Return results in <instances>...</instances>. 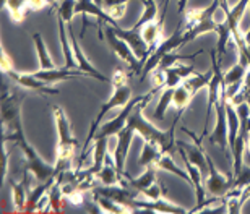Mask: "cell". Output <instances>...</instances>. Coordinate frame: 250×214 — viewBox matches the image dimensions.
Segmentation results:
<instances>
[{
	"instance_id": "cell-37",
	"label": "cell",
	"mask_w": 250,
	"mask_h": 214,
	"mask_svg": "<svg viewBox=\"0 0 250 214\" xmlns=\"http://www.w3.org/2000/svg\"><path fill=\"white\" fill-rule=\"evenodd\" d=\"M246 73H247V68L244 67L242 63H236L234 67H231L226 73H224V84H226V88L232 86V84H236V83L244 81Z\"/></svg>"
},
{
	"instance_id": "cell-9",
	"label": "cell",
	"mask_w": 250,
	"mask_h": 214,
	"mask_svg": "<svg viewBox=\"0 0 250 214\" xmlns=\"http://www.w3.org/2000/svg\"><path fill=\"white\" fill-rule=\"evenodd\" d=\"M211 56V63H213V72H211V79L208 83V107H207V118H205V127L207 123L209 122V116L211 112L214 111V106H216L219 96H221L223 89L226 88L224 84V73L221 70V60L218 58V54H216V49H213L209 52Z\"/></svg>"
},
{
	"instance_id": "cell-49",
	"label": "cell",
	"mask_w": 250,
	"mask_h": 214,
	"mask_svg": "<svg viewBox=\"0 0 250 214\" xmlns=\"http://www.w3.org/2000/svg\"><path fill=\"white\" fill-rule=\"evenodd\" d=\"M244 39H246V44H247V49L250 47V28H249V31L244 34Z\"/></svg>"
},
{
	"instance_id": "cell-50",
	"label": "cell",
	"mask_w": 250,
	"mask_h": 214,
	"mask_svg": "<svg viewBox=\"0 0 250 214\" xmlns=\"http://www.w3.org/2000/svg\"><path fill=\"white\" fill-rule=\"evenodd\" d=\"M247 151L250 154V136H249V140H247Z\"/></svg>"
},
{
	"instance_id": "cell-10",
	"label": "cell",
	"mask_w": 250,
	"mask_h": 214,
	"mask_svg": "<svg viewBox=\"0 0 250 214\" xmlns=\"http://www.w3.org/2000/svg\"><path fill=\"white\" fill-rule=\"evenodd\" d=\"M21 97L17 94L7 91V86L3 84L2 91V123L3 133L13 132L15 128L21 125Z\"/></svg>"
},
{
	"instance_id": "cell-41",
	"label": "cell",
	"mask_w": 250,
	"mask_h": 214,
	"mask_svg": "<svg viewBox=\"0 0 250 214\" xmlns=\"http://www.w3.org/2000/svg\"><path fill=\"white\" fill-rule=\"evenodd\" d=\"M142 193L148 200H159V198H163V188L159 187L156 182H154L153 185H149L148 188H145Z\"/></svg>"
},
{
	"instance_id": "cell-39",
	"label": "cell",
	"mask_w": 250,
	"mask_h": 214,
	"mask_svg": "<svg viewBox=\"0 0 250 214\" xmlns=\"http://www.w3.org/2000/svg\"><path fill=\"white\" fill-rule=\"evenodd\" d=\"M94 196V201L98 203L99 208H101V211H107V213H130L127 208H124L122 205H119V203L109 200V198L99 195V193H93Z\"/></svg>"
},
{
	"instance_id": "cell-42",
	"label": "cell",
	"mask_w": 250,
	"mask_h": 214,
	"mask_svg": "<svg viewBox=\"0 0 250 214\" xmlns=\"http://www.w3.org/2000/svg\"><path fill=\"white\" fill-rule=\"evenodd\" d=\"M2 178L5 180V177H7V169H8V153H7V141L3 140L2 143Z\"/></svg>"
},
{
	"instance_id": "cell-22",
	"label": "cell",
	"mask_w": 250,
	"mask_h": 214,
	"mask_svg": "<svg viewBox=\"0 0 250 214\" xmlns=\"http://www.w3.org/2000/svg\"><path fill=\"white\" fill-rule=\"evenodd\" d=\"M56 178H57V177L49 178V180H46V182H39V185H38L36 188L29 190V193H28V200H26V208H24V213L29 214V213L38 211L39 203H41L42 198L47 195L49 188H51V187L54 185Z\"/></svg>"
},
{
	"instance_id": "cell-31",
	"label": "cell",
	"mask_w": 250,
	"mask_h": 214,
	"mask_svg": "<svg viewBox=\"0 0 250 214\" xmlns=\"http://www.w3.org/2000/svg\"><path fill=\"white\" fill-rule=\"evenodd\" d=\"M161 154L163 153L158 144H154L151 141H145L142 154H140V157H138V166H142V167L153 166V164L158 162V159L161 157Z\"/></svg>"
},
{
	"instance_id": "cell-8",
	"label": "cell",
	"mask_w": 250,
	"mask_h": 214,
	"mask_svg": "<svg viewBox=\"0 0 250 214\" xmlns=\"http://www.w3.org/2000/svg\"><path fill=\"white\" fill-rule=\"evenodd\" d=\"M106 41H107L109 46H111L112 51L119 56V58H122V60L127 63L135 73L142 75L143 62L137 57V54L133 52V49L130 47V44L127 41H124L122 38L117 36L116 31H114V26L106 28Z\"/></svg>"
},
{
	"instance_id": "cell-52",
	"label": "cell",
	"mask_w": 250,
	"mask_h": 214,
	"mask_svg": "<svg viewBox=\"0 0 250 214\" xmlns=\"http://www.w3.org/2000/svg\"><path fill=\"white\" fill-rule=\"evenodd\" d=\"M94 2H96L98 5H101V7H103V0H94Z\"/></svg>"
},
{
	"instance_id": "cell-19",
	"label": "cell",
	"mask_w": 250,
	"mask_h": 214,
	"mask_svg": "<svg viewBox=\"0 0 250 214\" xmlns=\"http://www.w3.org/2000/svg\"><path fill=\"white\" fill-rule=\"evenodd\" d=\"M135 210L138 211H156V213H171V214H186L187 210H184L182 206L174 205V203L159 198V200H135Z\"/></svg>"
},
{
	"instance_id": "cell-18",
	"label": "cell",
	"mask_w": 250,
	"mask_h": 214,
	"mask_svg": "<svg viewBox=\"0 0 250 214\" xmlns=\"http://www.w3.org/2000/svg\"><path fill=\"white\" fill-rule=\"evenodd\" d=\"M34 77L42 79L49 84L57 83V81H65V79H72V78H78V77H89L88 73H84L78 68H51V70H39L34 72Z\"/></svg>"
},
{
	"instance_id": "cell-32",
	"label": "cell",
	"mask_w": 250,
	"mask_h": 214,
	"mask_svg": "<svg viewBox=\"0 0 250 214\" xmlns=\"http://www.w3.org/2000/svg\"><path fill=\"white\" fill-rule=\"evenodd\" d=\"M193 99L192 93L184 86V84H179V86L174 88V94H172V104L177 109V116L181 117L182 112L186 111L187 106L190 104V101Z\"/></svg>"
},
{
	"instance_id": "cell-2",
	"label": "cell",
	"mask_w": 250,
	"mask_h": 214,
	"mask_svg": "<svg viewBox=\"0 0 250 214\" xmlns=\"http://www.w3.org/2000/svg\"><path fill=\"white\" fill-rule=\"evenodd\" d=\"M54 118H56L57 125V135H59V143H57V157H56V174L59 175L61 172L72 171V162L77 153L78 140L73 136L72 127L67 116H65L63 109L61 106H54Z\"/></svg>"
},
{
	"instance_id": "cell-6",
	"label": "cell",
	"mask_w": 250,
	"mask_h": 214,
	"mask_svg": "<svg viewBox=\"0 0 250 214\" xmlns=\"http://www.w3.org/2000/svg\"><path fill=\"white\" fill-rule=\"evenodd\" d=\"M158 89L154 86L151 91L146 93V94H143V96H138V97H132L130 101L125 104V106L122 107V111L117 114L116 117L111 118L109 122L106 123H101V127H99V130L96 132V135H94V138H103V136H117V133L122 130V128L127 125V122H128V118L130 116H132V112H133V109L137 107V104H140L142 101H145L146 97H153L154 96V93H158Z\"/></svg>"
},
{
	"instance_id": "cell-33",
	"label": "cell",
	"mask_w": 250,
	"mask_h": 214,
	"mask_svg": "<svg viewBox=\"0 0 250 214\" xmlns=\"http://www.w3.org/2000/svg\"><path fill=\"white\" fill-rule=\"evenodd\" d=\"M209 79H211V77H208V75H203V73H197L195 72L193 75H190L188 78H186L182 81V84L186 86L190 93H192V96H195L200 89L202 88H207Z\"/></svg>"
},
{
	"instance_id": "cell-44",
	"label": "cell",
	"mask_w": 250,
	"mask_h": 214,
	"mask_svg": "<svg viewBox=\"0 0 250 214\" xmlns=\"http://www.w3.org/2000/svg\"><path fill=\"white\" fill-rule=\"evenodd\" d=\"M250 198V183L247 187H244V190L241 192V195H239V203H241V206H244V203Z\"/></svg>"
},
{
	"instance_id": "cell-40",
	"label": "cell",
	"mask_w": 250,
	"mask_h": 214,
	"mask_svg": "<svg viewBox=\"0 0 250 214\" xmlns=\"http://www.w3.org/2000/svg\"><path fill=\"white\" fill-rule=\"evenodd\" d=\"M75 7H77V0H61L57 7V17L65 19V23H70L75 15Z\"/></svg>"
},
{
	"instance_id": "cell-30",
	"label": "cell",
	"mask_w": 250,
	"mask_h": 214,
	"mask_svg": "<svg viewBox=\"0 0 250 214\" xmlns=\"http://www.w3.org/2000/svg\"><path fill=\"white\" fill-rule=\"evenodd\" d=\"M138 2L143 3V13H142V17H140L138 21L135 23L132 28L140 29V31H142V28L145 26V24H148L151 21H156L159 10H158V5H156L154 0H138Z\"/></svg>"
},
{
	"instance_id": "cell-26",
	"label": "cell",
	"mask_w": 250,
	"mask_h": 214,
	"mask_svg": "<svg viewBox=\"0 0 250 214\" xmlns=\"http://www.w3.org/2000/svg\"><path fill=\"white\" fill-rule=\"evenodd\" d=\"M142 36L146 42V46L149 49V54H151L154 49L158 47L159 41H161V36H163V23H159L158 19L156 21H151L148 24H145L142 28Z\"/></svg>"
},
{
	"instance_id": "cell-20",
	"label": "cell",
	"mask_w": 250,
	"mask_h": 214,
	"mask_svg": "<svg viewBox=\"0 0 250 214\" xmlns=\"http://www.w3.org/2000/svg\"><path fill=\"white\" fill-rule=\"evenodd\" d=\"M195 73V68L192 65H186V63H176V65L169 67L164 70V88H176L188 78L190 75Z\"/></svg>"
},
{
	"instance_id": "cell-25",
	"label": "cell",
	"mask_w": 250,
	"mask_h": 214,
	"mask_svg": "<svg viewBox=\"0 0 250 214\" xmlns=\"http://www.w3.org/2000/svg\"><path fill=\"white\" fill-rule=\"evenodd\" d=\"M124 175H125V180H127V185L132 188V190L143 192L145 188H148L149 185H153V183L156 182V169H154V164L153 166H148L146 171L137 178H132L130 175H127V174H124Z\"/></svg>"
},
{
	"instance_id": "cell-24",
	"label": "cell",
	"mask_w": 250,
	"mask_h": 214,
	"mask_svg": "<svg viewBox=\"0 0 250 214\" xmlns=\"http://www.w3.org/2000/svg\"><path fill=\"white\" fill-rule=\"evenodd\" d=\"M28 172L24 174L21 182H10L12 185V192H13V205H15V211L18 213H24V208H26V200H28Z\"/></svg>"
},
{
	"instance_id": "cell-12",
	"label": "cell",
	"mask_w": 250,
	"mask_h": 214,
	"mask_svg": "<svg viewBox=\"0 0 250 214\" xmlns=\"http://www.w3.org/2000/svg\"><path fill=\"white\" fill-rule=\"evenodd\" d=\"M93 193H99V195L119 203V205H122L124 208H127L130 213H137V210H135L137 190L130 192L128 187H124V185H103V187H94Z\"/></svg>"
},
{
	"instance_id": "cell-45",
	"label": "cell",
	"mask_w": 250,
	"mask_h": 214,
	"mask_svg": "<svg viewBox=\"0 0 250 214\" xmlns=\"http://www.w3.org/2000/svg\"><path fill=\"white\" fill-rule=\"evenodd\" d=\"M28 5H29V8H33V10H39V8L46 7V5H49V3H47V0H29Z\"/></svg>"
},
{
	"instance_id": "cell-29",
	"label": "cell",
	"mask_w": 250,
	"mask_h": 214,
	"mask_svg": "<svg viewBox=\"0 0 250 214\" xmlns=\"http://www.w3.org/2000/svg\"><path fill=\"white\" fill-rule=\"evenodd\" d=\"M156 166H158L159 169H163V171H167V172L174 174V175H177V177L184 178V180H186V182L188 183V185H190V175H188L187 169H186V171H182V169L179 167L176 162H174V159H172V156H171V153H163V154H161V157L158 159Z\"/></svg>"
},
{
	"instance_id": "cell-1",
	"label": "cell",
	"mask_w": 250,
	"mask_h": 214,
	"mask_svg": "<svg viewBox=\"0 0 250 214\" xmlns=\"http://www.w3.org/2000/svg\"><path fill=\"white\" fill-rule=\"evenodd\" d=\"M3 140L5 141H13L20 149H21V153L24 156V164H26V171L31 172L34 175V178H38V182H46V180H49V178L57 177L56 164H49L39 156L33 144L26 140L21 125L15 128L13 132L3 133Z\"/></svg>"
},
{
	"instance_id": "cell-5",
	"label": "cell",
	"mask_w": 250,
	"mask_h": 214,
	"mask_svg": "<svg viewBox=\"0 0 250 214\" xmlns=\"http://www.w3.org/2000/svg\"><path fill=\"white\" fill-rule=\"evenodd\" d=\"M184 46H186V39H184V24H179V26L174 29V33L171 34V36L163 39V41L158 44V47L149 54V57L146 58L145 67L142 70V81H145V78H146L148 75L159 65L161 58L166 56V54L172 52V51H177V49H181Z\"/></svg>"
},
{
	"instance_id": "cell-21",
	"label": "cell",
	"mask_w": 250,
	"mask_h": 214,
	"mask_svg": "<svg viewBox=\"0 0 250 214\" xmlns=\"http://www.w3.org/2000/svg\"><path fill=\"white\" fill-rule=\"evenodd\" d=\"M65 19L57 17V24H59V38H61V44H62V52H63V58H65V67L67 68H78V62L75 58L73 54V47H72V41H70V34H68V28L65 26L67 23H63Z\"/></svg>"
},
{
	"instance_id": "cell-34",
	"label": "cell",
	"mask_w": 250,
	"mask_h": 214,
	"mask_svg": "<svg viewBox=\"0 0 250 214\" xmlns=\"http://www.w3.org/2000/svg\"><path fill=\"white\" fill-rule=\"evenodd\" d=\"M62 196H63V192H62V185H61V182L56 178V182H54V185L49 188V192H47V198H49V210L54 211V213H59V211H62V208H63V200H62Z\"/></svg>"
},
{
	"instance_id": "cell-17",
	"label": "cell",
	"mask_w": 250,
	"mask_h": 214,
	"mask_svg": "<svg viewBox=\"0 0 250 214\" xmlns=\"http://www.w3.org/2000/svg\"><path fill=\"white\" fill-rule=\"evenodd\" d=\"M114 31H116L119 38H122L124 41H127L130 44V47L133 49V52L137 54V57L143 62V67H145V62H146V58L149 57V49L142 36V31L135 28L124 29L121 26H114Z\"/></svg>"
},
{
	"instance_id": "cell-48",
	"label": "cell",
	"mask_w": 250,
	"mask_h": 214,
	"mask_svg": "<svg viewBox=\"0 0 250 214\" xmlns=\"http://www.w3.org/2000/svg\"><path fill=\"white\" fill-rule=\"evenodd\" d=\"M187 3H188V0H179V3H177V12H179V15H182L184 12H186Z\"/></svg>"
},
{
	"instance_id": "cell-38",
	"label": "cell",
	"mask_w": 250,
	"mask_h": 214,
	"mask_svg": "<svg viewBox=\"0 0 250 214\" xmlns=\"http://www.w3.org/2000/svg\"><path fill=\"white\" fill-rule=\"evenodd\" d=\"M172 94H174V88H166L163 91L161 97H159L158 107H156V111H154V117H156L158 120H163L164 116H166L167 107L172 104Z\"/></svg>"
},
{
	"instance_id": "cell-16",
	"label": "cell",
	"mask_w": 250,
	"mask_h": 214,
	"mask_svg": "<svg viewBox=\"0 0 250 214\" xmlns=\"http://www.w3.org/2000/svg\"><path fill=\"white\" fill-rule=\"evenodd\" d=\"M135 133H137V130H135V127L130 122H127V125L117 133V144L116 149H114V159H116L117 169L121 174H125V161H127L128 149Z\"/></svg>"
},
{
	"instance_id": "cell-11",
	"label": "cell",
	"mask_w": 250,
	"mask_h": 214,
	"mask_svg": "<svg viewBox=\"0 0 250 214\" xmlns=\"http://www.w3.org/2000/svg\"><path fill=\"white\" fill-rule=\"evenodd\" d=\"M207 161H208V175L205 178L207 192L214 198H224L232 190L234 174H231V177L223 175V174L216 169V164L213 162V159L209 157V154H207Z\"/></svg>"
},
{
	"instance_id": "cell-46",
	"label": "cell",
	"mask_w": 250,
	"mask_h": 214,
	"mask_svg": "<svg viewBox=\"0 0 250 214\" xmlns=\"http://www.w3.org/2000/svg\"><path fill=\"white\" fill-rule=\"evenodd\" d=\"M2 58H3V62H2V72H8V70H12V63L8 62V56H7V52L2 51Z\"/></svg>"
},
{
	"instance_id": "cell-23",
	"label": "cell",
	"mask_w": 250,
	"mask_h": 214,
	"mask_svg": "<svg viewBox=\"0 0 250 214\" xmlns=\"http://www.w3.org/2000/svg\"><path fill=\"white\" fill-rule=\"evenodd\" d=\"M107 141L109 138L103 136V138H94V159H93V166L88 169V174L93 177H96L101 169L104 166V161H106L107 156Z\"/></svg>"
},
{
	"instance_id": "cell-43",
	"label": "cell",
	"mask_w": 250,
	"mask_h": 214,
	"mask_svg": "<svg viewBox=\"0 0 250 214\" xmlns=\"http://www.w3.org/2000/svg\"><path fill=\"white\" fill-rule=\"evenodd\" d=\"M127 2H130V0H103V7L106 8V12L109 13L112 8L119 7V5H125Z\"/></svg>"
},
{
	"instance_id": "cell-4",
	"label": "cell",
	"mask_w": 250,
	"mask_h": 214,
	"mask_svg": "<svg viewBox=\"0 0 250 214\" xmlns=\"http://www.w3.org/2000/svg\"><path fill=\"white\" fill-rule=\"evenodd\" d=\"M130 99H132V89H130L128 83L117 84L116 89H114V93H112V96L103 104L101 109H99V112L96 114V117H94V120L91 122V127H89L88 136H86V140H84L83 154H82V159H80V161H83V159L86 157V149L89 146V143L94 141V135H96V132L99 130V127H101L103 118L106 117L111 111H114L116 107H124Z\"/></svg>"
},
{
	"instance_id": "cell-28",
	"label": "cell",
	"mask_w": 250,
	"mask_h": 214,
	"mask_svg": "<svg viewBox=\"0 0 250 214\" xmlns=\"http://www.w3.org/2000/svg\"><path fill=\"white\" fill-rule=\"evenodd\" d=\"M226 109H228V143H229V149L232 151L234 144H236L237 133H239V127H241V118H239L236 106H232L229 101H228Z\"/></svg>"
},
{
	"instance_id": "cell-3",
	"label": "cell",
	"mask_w": 250,
	"mask_h": 214,
	"mask_svg": "<svg viewBox=\"0 0 250 214\" xmlns=\"http://www.w3.org/2000/svg\"><path fill=\"white\" fill-rule=\"evenodd\" d=\"M221 7V0H213V3L208 8L203 10H190L186 15V24H184V39L186 44L193 41L203 33L216 31V21H214V13Z\"/></svg>"
},
{
	"instance_id": "cell-13",
	"label": "cell",
	"mask_w": 250,
	"mask_h": 214,
	"mask_svg": "<svg viewBox=\"0 0 250 214\" xmlns=\"http://www.w3.org/2000/svg\"><path fill=\"white\" fill-rule=\"evenodd\" d=\"M179 153H181V157L184 161V166H186L188 175H190V187L193 188L195 192V196H197V208H193L192 213H198L203 210L205 206V201H207V187H205V177L202 175L200 169L197 166H193L192 162L188 161V157L186 156V153L182 151L181 148H177Z\"/></svg>"
},
{
	"instance_id": "cell-7",
	"label": "cell",
	"mask_w": 250,
	"mask_h": 214,
	"mask_svg": "<svg viewBox=\"0 0 250 214\" xmlns=\"http://www.w3.org/2000/svg\"><path fill=\"white\" fill-rule=\"evenodd\" d=\"M228 96H226V88L223 89L221 96H219L216 106H214V112H216V123L211 132V135L208 136V141L211 144H218L221 148V151L229 157V143H228Z\"/></svg>"
},
{
	"instance_id": "cell-27",
	"label": "cell",
	"mask_w": 250,
	"mask_h": 214,
	"mask_svg": "<svg viewBox=\"0 0 250 214\" xmlns=\"http://www.w3.org/2000/svg\"><path fill=\"white\" fill-rule=\"evenodd\" d=\"M33 41H34V46H36L39 68H41V70H51V68H56V63H54L52 57L49 56V52H47V47H46V42H44V39H42V34L34 33Z\"/></svg>"
},
{
	"instance_id": "cell-35",
	"label": "cell",
	"mask_w": 250,
	"mask_h": 214,
	"mask_svg": "<svg viewBox=\"0 0 250 214\" xmlns=\"http://www.w3.org/2000/svg\"><path fill=\"white\" fill-rule=\"evenodd\" d=\"M28 2L29 0H7V2H5V5H7L10 10V17H12L13 21L20 23L26 18V12H24V10L29 8Z\"/></svg>"
},
{
	"instance_id": "cell-47",
	"label": "cell",
	"mask_w": 250,
	"mask_h": 214,
	"mask_svg": "<svg viewBox=\"0 0 250 214\" xmlns=\"http://www.w3.org/2000/svg\"><path fill=\"white\" fill-rule=\"evenodd\" d=\"M167 3L169 0H163V7H161V13H159V18L158 21L164 24V18H166V12H167Z\"/></svg>"
},
{
	"instance_id": "cell-51",
	"label": "cell",
	"mask_w": 250,
	"mask_h": 214,
	"mask_svg": "<svg viewBox=\"0 0 250 214\" xmlns=\"http://www.w3.org/2000/svg\"><path fill=\"white\" fill-rule=\"evenodd\" d=\"M47 3L49 5H54V3H56V0H47Z\"/></svg>"
},
{
	"instance_id": "cell-15",
	"label": "cell",
	"mask_w": 250,
	"mask_h": 214,
	"mask_svg": "<svg viewBox=\"0 0 250 214\" xmlns=\"http://www.w3.org/2000/svg\"><path fill=\"white\" fill-rule=\"evenodd\" d=\"M3 75H7L10 79H13V81L20 84L21 88L31 89V91H36L39 94H59V89L51 88V84L36 78L34 73H18L12 68V70L5 72Z\"/></svg>"
},
{
	"instance_id": "cell-14",
	"label": "cell",
	"mask_w": 250,
	"mask_h": 214,
	"mask_svg": "<svg viewBox=\"0 0 250 214\" xmlns=\"http://www.w3.org/2000/svg\"><path fill=\"white\" fill-rule=\"evenodd\" d=\"M67 28H68V34H70V41H72V47H73V54H75V58L78 62V70H82L84 73L89 75V78H94L98 81H104V83H112V79H109L107 77H104L101 72H98V68L93 65L91 62L88 60L86 56H84L82 46L80 42L77 41V36H75V31H73V24L72 21L67 23Z\"/></svg>"
},
{
	"instance_id": "cell-36",
	"label": "cell",
	"mask_w": 250,
	"mask_h": 214,
	"mask_svg": "<svg viewBox=\"0 0 250 214\" xmlns=\"http://www.w3.org/2000/svg\"><path fill=\"white\" fill-rule=\"evenodd\" d=\"M203 51H198L197 54H190V56H182V54H177L176 51H172V52H169L166 54L163 58H161V62H159V65L156 68H159V70H166V68L169 67H172V65H176V63L179 62H182V60H193L195 57L198 56V54H202Z\"/></svg>"
}]
</instances>
